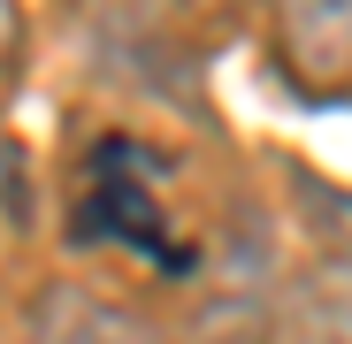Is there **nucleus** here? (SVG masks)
<instances>
[{"mask_svg":"<svg viewBox=\"0 0 352 344\" xmlns=\"http://www.w3.org/2000/svg\"><path fill=\"white\" fill-rule=\"evenodd\" d=\"M31 238V153L0 138V245Z\"/></svg>","mask_w":352,"mask_h":344,"instance_id":"3","label":"nucleus"},{"mask_svg":"<svg viewBox=\"0 0 352 344\" xmlns=\"http://www.w3.org/2000/svg\"><path fill=\"white\" fill-rule=\"evenodd\" d=\"M31 344H168L138 306L85 291V283H54L31 306Z\"/></svg>","mask_w":352,"mask_h":344,"instance_id":"2","label":"nucleus"},{"mask_svg":"<svg viewBox=\"0 0 352 344\" xmlns=\"http://www.w3.org/2000/svg\"><path fill=\"white\" fill-rule=\"evenodd\" d=\"M16 62H23V0H0V100L16 84Z\"/></svg>","mask_w":352,"mask_h":344,"instance_id":"4","label":"nucleus"},{"mask_svg":"<svg viewBox=\"0 0 352 344\" xmlns=\"http://www.w3.org/2000/svg\"><path fill=\"white\" fill-rule=\"evenodd\" d=\"M107 8H115V16H131V23H146V16L168 8V0H107Z\"/></svg>","mask_w":352,"mask_h":344,"instance_id":"5","label":"nucleus"},{"mask_svg":"<svg viewBox=\"0 0 352 344\" xmlns=\"http://www.w3.org/2000/svg\"><path fill=\"white\" fill-rule=\"evenodd\" d=\"M268 31L299 92H352V0H268Z\"/></svg>","mask_w":352,"mask_h":344,"instance_id":"1","label":"nucleus"}]
</instances>
